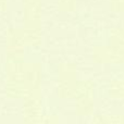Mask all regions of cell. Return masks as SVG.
Masks as SVG:
<instances>
[{
  "instance_id": "cell-1",
  "label": "cell",
  "mask_w": 124,
  "mask_h": 124,
  "mask_svg": "<svg viewBox=\"0 0 124 124\" xmlns=\"http://www.w3.org/2000/svg\"><path fill=\"white\" fill-rule=\"evenodd\" d=\"M107 44L114 50L116 60L124 59V27L118 26L109 31Z\"/></svg>"
},
{
  "instance_id": "cell-2",
  "label": "cell",
  "mask_w": 124,
  "mask_h": 124,
  "mask_svg": "<svg viewBox=\"0 0 124 124\" xmlns=\"http://www.w3.org/2000/svg\"><path fill=\"white\" fill-rule=\"evenodd\" d=\"M108 7L110 11L116 13L124 12V0H108Z\"/></svg>"
},
{
  "instance_id": "cell-3",
  "label": "cell",
  "mask_w": 124,
  "mask_h": 124,
  "mask_svg": "<svg viewBox=\"0 0 124 124\" xmlns=\"http://www.w3.org/2000/svg\"><path fill=\"white\" fill-rule=\"evenodd\" d=\"M60 7L65 12H73L77 8V0H60Z\"/></svg>"
}]
</instances>
